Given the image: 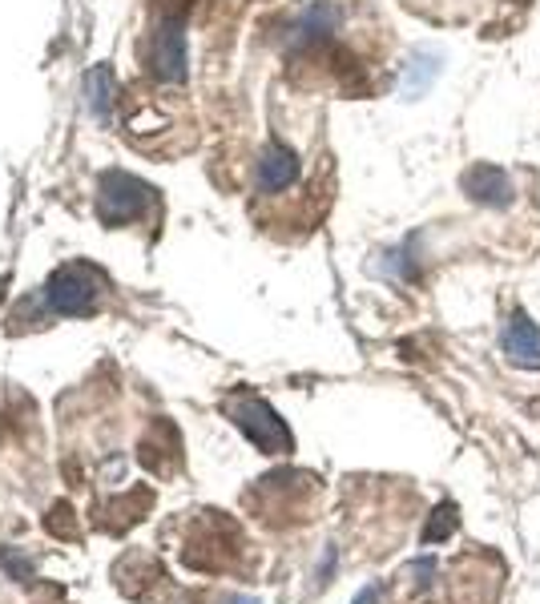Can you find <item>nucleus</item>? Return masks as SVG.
I'll list each match as a JSON object with an SVG mask.
<instances>
[{
	"instance_id": "1",
	"label": "nucleus",
	"mask_w": 540,
	"mask_h": 604,
	"mask_svg": "<svg viewBox=\"0 0 540 604\" xmlns=\"http://www.w3.org/2000/svg\"><path fill=\"white\" fill-rule=\"evenodd\" d=\"M230 415H234V423H238V431L246 435L258 451H266V455H287V451L295 447V443H290L287 423L274 415L270 403H262V399H238L230 407Z\"/></svg>"
},
{
	"instance_id": "2",
	"label": "nucleus",
	"mask_w": 540,
	"mask_h": 604,
	"mask_svg": "<svg viewBox=\"0 0 540 604\" xmlns=\"http://www.w3.org/2000/svg\"><path fill=\"white\" fill-rule=\"evenodd\" d=\"M97 290H101V274L97 270H89V266H64L61 274H53L45 298L61 314H85L93 306Z\"/></svg>"
},
{
	"instance_id": "3",
	"label": "nucleus",
	"mask_w": 540,
	"mask_h": 604,
	"mask_svg": "<svg viewBox=\"0 0 540 604\" xmlns=\"http://www.w3.org/2000/svg\"><path fill=\"white\" fill-rule=\"evenodd\" d=\"M464 193L476 201V206H488V209H508L516 201L512 177H508L500 166H472V169H464Z\"/></svg>"
},
{
	"instance_id": "4",
	"label": "nucleus",
	"mask_w": 540,
	"mask_h": 604,
	"mask_svg": "<svg viewBox=\"0 0 540 604\" xmlns=\"http://www.w3.org/2000/svg\"><path fill=\"white\" fill-rule=\"evenodd\" d=\"M500 351H504L516 367L536 370L540 367V327L528 319V314L516 311L512 319L504 322V330H500Z\"/></svg>"
},
{
	"instance_id": "5",
	"label": "nucleus",
	"mask_w": 540,
	"mask_h": 604,
	"mask_svg": "<svg viewBox=\"0 0 540 604\" xmlns=\"http://www.w3.org/2000/svg\"><path fill=\"white\" fill-rule=\"evenodd\" d=\"M295 177H298V153H290L287 145H270L258 161V190L279 193L287 185H295Z\"/></svg>"
},
{
	"instance_id": "6",
	"label": "nucleus",
	"mask_w": 540,
	"mask_h": 604,
	"mask_svg": "<svg viewBox=\"0 0 540 604\" xmlns=\"http://www.w3.org/2000/svg\"><path fill=\"white\" fill-rule=\"evenodd\" d=\"M435 72H440V56H435L432 48H416V53H411L407 72H403V93L407 97L424 93V89L435 81Z\"/></svg>"
},
{
	"instance_id": "7",
	"label": "nucleus",
	"mask_w": 540,
	"mask_h": 604,
	"mask_svg": "<svg viewBox=\"0 0 540 604\" xmlns=\"http://www.w3.org/2000/svg\"><path fill=\"white\" fill-rule=\"evenodd\" d=\"M456 523H459L456 504H440L432 512V520H427V528H424V544H440V540H448L451 532H456Z\"/></svg>"
},
{
	"instance_id": "8",
	"label": "nucleus",
	"mask_w": 540,
	"mask_h": 604,
	"mask_svg": "<svg viewBox=\"0 0 540 604\" xmlns=\"http://www.w3.org/2000/svg\"><path fill=\"white\" fill-rule=\"evenodd\" d=\"M0 568H4L13 580H32V564L21 548H4V552H0Z\"/></svg>"
},
{
	"instance_id": "9",
	"label": "nucleus",
	"mask_w": 540,
	"mask_h": 604,
	"mask_svg": "<svg viewBox=\"0 0 540 604\" xmlns=\"http://www.w3.org/2000/svg\"><path fill=\"white\" fill-rule=\"evenodd\" d=\"M435 572H440V568H435V560H416V564H407V568H403V576H411L419 588H427L435 580Z\"/></svg>"
},
{
	"instance_id": "10",
	"label": "nucleus",
	"mask_w": 540,
	"mask_h": 604,
	"mask_svg": "<svg viewBox=\"0 0 540 604\" xmlns=\"http://www.w3.org/2000/svg\"><path fill=\"white\" fill-rule=\"evenodd\" d=\"M379 596H383V588H379V584H367L359 596H355V604H379Z\"/></svg>"
},
{
	"instance_id": "11",
	"label": "nucleus",
	"mask_w": 540,
	"mask_h": 604,
	"mask_svg": "<svg viewBox=\"0 0 540 604\" xmlns=\"http://www.w3.org/2000/svg\"><path fill=\"white\" fill-rule=\"evenodd\" d=\"M226 604H258L254 596H234V600H226Z\"/></svg>"
}]
</instances>
